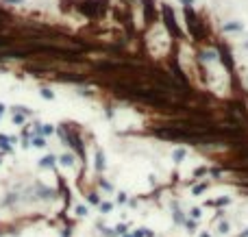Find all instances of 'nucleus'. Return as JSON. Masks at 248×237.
Returning <instances> with one entry per match:
<instances>
[{
    "mask_svg": "<svg viewBox=\"0 0 248 237\" xmlns=\"http://www.w3.org/2000/svg\"><path fill=\"white\" fill-rule=\"evenodd\" d=\"M224 30H227V33H231V30H242V24L240 22H229V24H224Z\"/></svg>",
    "mask_w": 248,
    "mask_h": 237,
    "instance_id": "nucleus-1",
    "label": "nucleus"
},
{
    "mask_svg": "<svg viewBox=\"0 0 248 237\" xmlns=\"http://www.w3.org/2000/svg\"><path fill=\"white\" fill-rule=\"evenodd\" d=\"M183 155H185V150H176L174 152V159H183Z\"/></svg>",
    "mask_w": 248,
    "mask_h": 237,
    "instance_id": "nucleus-2",
    "label": "nucleus"
}]
</instances>
